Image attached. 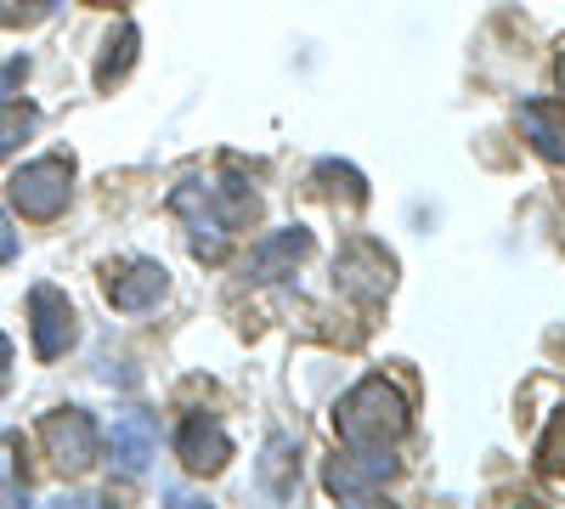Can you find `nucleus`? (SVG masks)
<instances>
[{
  "mask_svg": "<svg viewBox=\"0 0 565 509\" xmlns=\"http://www.w3.org/2000/svg\"><path fill=\"white\" fill-rule=\"evenodd\" d=\"M175 458L186 465V476H221L232 458V436L221 431L215 413H186L175 431Z\"/></svg>",
  "mask_w": 565,
  "mask_h": 509,
  "instance_id": "6e6552de",
  "label": "nucleus"
},
{
  "mask_svg": "<svg viewBox=\"0 0 565 509\" xmlns=\"http://www.w3.org/2000/svg\"><path fill=\"white\" fill-rule=\"evenodd\" d=\"M40 442H45V458L63 470V476H85L90 458H97V420L85 407H57L40 420Z\"/></svg>",
  "mask_w": 565,
  "mask_h": 509,
  "instance_id": "20e7f679",
  "label": "nucleus"
},
{
  "mask_svg": "<svg viewBox=\"0 0 565 509\" xmlns=\"http://www.w3.org/2000/svg\"><path fill=\"white\" fill-rule=\"evenodd\" d=\"M295 481H300V447H295L289 436H271L266 453H260V487H266L271 498H289Z\"/></svg>",
  "mask_w": 565,
  "mask_h": 509,
  "instance_id": "ddd939ff",
  "label": "nucleus"
},
{
  "mask_svg": "<svg viewBox=\"0 0 565 509\" xmlns=\"http://www.w3.org/2000/svg\"><path fill=\"white\" fill-rule=\"evenodd\" d=\"M391 476H396V458H391V447H351L345 458H334V465H328L322 487L334 492L340 503H367V498L380 492Z\"/></svg>",
  "mask_w": 565,
  "mask_h": 509,
  "instance_id": "423d86ee",
  "label": "nucleus"
},
{
  "mask_svg": "<svg viewBox=\"0 0 565 509\" xmlns=\"http://www.w3.org/2000/svg\"><path fill=\"white\" fill-rule=\"evenodd\" d=\"M45 12H52V0H0V23L7 29H34L45 23Z\"/></svg>",
  "mask_w": 565,
  "mask_h": 509,
  "instance_id": "a211bd4d",
  "label": "nucleus"
},
{
  "mask_svg": "<svg viewBox=\"0 0 565 509\" xmlns=\"http://www.w3.org/2000/svg\"><path fill=\"white\" fill-rule=\"evenodd\" d=\"M7 368H12V340L0 335V385H7Z\"/></svg>",
  "mask_w": 565,
  "mask_h": 509,
  "instance_id": "aec40b11",
  "label": "nucleus"
},
{
  "mask_svg": "<svg viewBox=\"0 0 565 509\" xmlns=\"http://www.w3.org/2000/svg\"><path fill=\"white\" fill-rule=\"evenodd\" d=\"M521 130L548 165H565V103H554V97L521 103Z\"/></svg>",
  "mask_w": 565,
  "mask_h": 509,
  "instance_id": "f8f14e48",
  "label": "nucleus"
},
{
  "mask_svg": "<svg viewBox=\"0 0 565 509\" xmlns=\"http://www.w3.org/2000/svg\"><path fill=\"white\" fill-rule=\"evenodd\" d=\"M136 52H141V29H136V23H119V34L108 40V52H103V63H97V91H114V85L130 74Z\"/></svg>",
  "mask_w": 565,
  "mask_h": 509,
  "instance_id": "4468645a",
  "label": "nucleus"
},
{
  "mask_svg": "<svg viewBox=\"0 0 565 509\" xmlns=\"http://www.w3.org/2000/svg\"><path fill=\"white\" fill-rule=\"evenodd\" d=\"M68 193H74V159L63 153H45L7 181V199L23 221H57L68 210Z\"/></svg>",
  "mask_w": 565,
  "mask_h": 509,
  "instance_id": "f03ea898",
  "label": "nucleus"
},
{
  "mask_svg": "<svg viewBox=\"0 0 565 509\" xmlns=\"http://www.w3.org/2000/svg\"><path fill=\"white\" fill-rule=\"evenodd\" d=\"M537 476L565 481V407L548 420V431H543V442H537Z\"/></svg>",
  "mask_w": 565,
  "mask_h": 509,
  "instance_id": "dca6fc26",
  "label": "nucleus"
},
{
  "mask_svg": "<svg viewBox=\"0 0 565 509\" xmlns=\"http://www.w3.org/2000/svg\"><path fill=\"white\" fill-rule=\"evenodd\" d=\"M554 79H559V91H565V45H559V57H554Z\"/></svg>",
  "mask_w": 565,
  "mask_h": 509,
  "instance_id": "412c9836",
  "label": "nucleus"
},
{
  "mask_svg": "<svg viewBox=\"0 0 565 509\" xmlns=\"http://www.w3.org/2000/svg\"><path fill=\"white\" fill-rule=\"evenodd\" d=\"M108 306L114 311H148L153 300H164L170 289V272L159 261H125V266H108Z\"/></svg>",
  "mask_w": 565,
  "mask_h": 509,
  "instance_id": "1a4fd4ad",
  "label": "nucleus"
},
{
  "mask_svg": "<svg viewBox=\"0 0 565 509\" xmlns=\"http://www.w3.org/2000/svg\"><path fill=\"white\" fill-rule=\"evenodd\" d=\"M334 284L356 300H385L396 289V261L385 255V244H373V238H351L340 255H334Z\"/></svg>",
  "mask_w": 565,
  "mask_h": 509,
  "instance_id": "39448f33",
  "label": "nucleus"
},
{
  "mask_svg": "<svg viewBox=\"0 0 565 509\" xmlns=\"http://www.w3.org/2000/svg\"><path fill=\"white\" fill-rule=\"evenodd\" d=\"M306 255H311V233H306V226H277V233H266L255 244L249 272L260 277V284H271V277H289Z\"/></svg>",
  "mask_w": 565,
  "mask_h": 509,
  "instance_id": "9b49d317",
  "label": "nucleus"
},
{
  "mask_svg": "<svg viewBox=\"0 0 565 509\" xmlns=\"http://www.w3.org/2000/svg\"><path fill=\"white\" fill-rule=\"evenodd\" d=\"M334 425H340L345 447H396L413 425V413H407V396L385 374H373V380H362L340 396Z\"/></svg>",
  "mask_w": 565,
  "mask_h": 509,
  "instance_id": "f257e3e1",
  "label": "nucleus"
},
{
  "mask_svg": "<svg viewBox=\"0 0 565 509\" xmlns=\"http://www.w3.org/2000/svg\"><path fill=\"white\" fill-rule=\"evenodd\" d=\"M29 335H34V357L40 362H57L74 346L79 317H74V306H68L63 289H52V284H34L29 289Z\"/></svg>",
  "mask_w": 565,
  "mask_h": 509,
  "instance_id": "0eeeda50",
  "label": "nucleus"
},
{
  "mask_svg": "<svg viewBox=\"0 0 565 509\" xmlns=\"http://www.w3.org/2000/svg\"><path fill=\"white\" fill-rule=\"evenodd\" d=\"M170 210L186 215V226H193V233H186L193 255H199L204 266H215V261L226 255V244H232V221H226L215 188H210V181H181V188L170 193Z\"/></svg>",
  "mask_w": 565,
  "mask_h": 509,
  "instance_id": "7ed1b4c3",
  "label": "nucleus"
},
{
  "mask_svg": "<svg viewBox=\"0 0 565 509\" xmlns=\"http://www.w3.org/2000/svg\"><path fill=\"white\" fill-rule=\"evenodd\" d=\"M108 453H114V465L125 476H141L153 465V453H159V425L148 420V413H114V425H108Z\"/></svg>",
  "mask_w": 565,
  "mask_h": 509,
  "instance_id": "9d476101",
  "label": "nucleus"
},
{
  "mask_svg": "<svg viewBox=\"0 0 565 509\" xmlns=\"http://www.w3.org/2000/svg\"><path fill=\"white\" fill-rule=\"evenodd\" d=\"M311 181H317V193H328V199H340V193H345V204H367V181H362V170H351V165H340V159H322V165L311 170Z\"/></svg>",
  "mask_w": 565,
  "mask_h": 509,
  "instance_id": "2eb2a0df",
  "label": "nucleus"
},
{
  "mask_svg": "<svg viewBox=\"0 0 565 509\" xmlns=\"http://www.w3.org/2000/svg\"><path fill=\"white\" fill-rule=\"evenodd\" d=\"M12 255H18V233L7 226V215H0V266H7Z\"/></svg>",
  "mask_w": 565,
  "mask_h": 509,
  "instance_id": "6ab92c4d",
  "label": "nucleus"
},
{
  "mask_svg": "<svg viewBox=\"0 0 565 509\" xmlns=\"http://www.w3.org/2000/svg\"><path fill=\"white\" fill-rule=\"evenodd\" d=\"M34 125H40V114L29 103H7V97H0V159H7L18 142H29Z\"/></svg>",
  "mask_w": 565,
  "mask_h": 509,
  "instance_id": "f3484780",
  "label": "nucleus"
},
{
  "mask_svg": "<svg viewBox=\"0 0 565 509\" xmlns=\"http://www.w3.org/2000/svg\"><path fill=\"white\" fill-rule=\"evenodd\" d=\"M85 7H130V0H85Z\"/></svg>",
  "mask_w": 565,
  "mask_h": 509,
  "instance_id": "4be33fe9",
  "label": "nucleus"
}]
</instances>
